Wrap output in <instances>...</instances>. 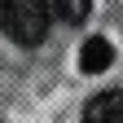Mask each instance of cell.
I'll list each match as a JSON object with an SVG mask.
<instances>
[{
  "label": "cell",
  "instance_id": "cell-1",
  "mask_svg": "<svg viewBox=\"0 0 123 123\" xmlns=\"http://www.w3.org/2000/svg\"><path fill=\"white\" fill-rule=\"evenodd\" d=\"M49 5L44 0H0V31L22 44V49H35L49 35Z\"/></svg>",
  "mask_w": 123,
  "mask_h": 123
},
{
  "label": "cell",
  "instance_id": "cell-2",
  "mask_svg": "<svg viewBox=\"0 0 123 123\" xmlns=\"http://www.w3.org/2000/svg\"><path fill=\"white\" fill-rule=\"evenodd\" d=\"M84 123H123V88H105L84 105Z\"/></svg>",
  "mask_w": 123,
  "mask_h": 123
},
{
  "label": "cell",
  "instance_id": "cell-3",
  "mask_svg": "<svg viewBox=\"0 0 123 123\" xmlns=\"http://www.w3.org/2000/svg\"><path fill=\"white\" fill-rule=\"evenodd\" d=\"M110 66H114V44L101 40V35H92L79 49V70L84 75H101V70H110Z\"/></svg>",
  "mask_w": 123,
  "mask_h": 123
},
{
  "label": "cell",
  "instance_id": "cell-4",
  "mask_svg": "<svg viewBox=\"0 0 123 123\" xmlns=\"http://www.w3.org/2000/svg\"><path fill=\"white\" fill-rule=\"evenodd\" d=\"M49 5V18H57V22H66V26H75V22H84L88 13H92V0H44Z\"/></svg>",
  "mask_w": 123,
  "mask_h": 123
}]
</instances>
